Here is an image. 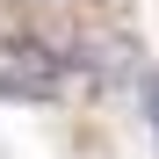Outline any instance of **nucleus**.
Returning <instances> with one entry per match:
<instances>
[{
	"instance_id": "nucleus-1",
	"label": "nucleus",
	"mask_w": 159,
	"mask_h": 159,
	"mask_svg": "<svg viewBox=\"0 0 159 159\" xmlns=\"http://www.w3.org/2000/svg\"><path fill=\"white\" fill-rule=\"evenodd\" d=\"M58 80H65V65L36 29H0V101L36 109V101L58 94Z\"/></svg>"
},
{
	"instance_id": "nucleus-2",
	"label": "nucleus",
	"mask_w": 159,
	"mask_h": 159,
	"mask_svg": "<svg viewBox=\"0 0 159 159\" xmlns=\"http://www.w3.org/2000/svg\"><path fill=\"white\" fill-rule=\"evenodd\" d=\"M145 116H152V145H159V72H145Z\"/></svg>"
}]
</instances>
